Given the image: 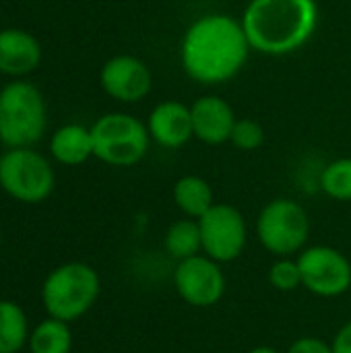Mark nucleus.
Here are the masks:
<instances>
[{"instance_id":"1","label":"nucleus","mask_w":351,"mask_h":353,"mask_svg":"<svg viewBox=\"0 0 351 353\" xmlns=\"http://www.w3.org/2000/svg\"><path fill=\"white\" fill-rule=\"evenodd\" d=\"M250 43L240 21L230 14H205L184 33L180 60L184 72L203 85L234 79L248 60Z\"/></svg>"},{"instance_id":"2","label":"nucleus","mask_w":351,"mask_h":353,"mask_svg":"<svg viewBox=\"0 0 351 353\" xmlns=\"http://www.w3.org/2000/svg\"><path fill=\"white\" fill-rule=\"evenodd\" d=\"M242 27L252 50L285 56L300 50L317 31V0H250Z\"/></svg>"},{"instance_id":"3","label":"nucleus","mask_w":351,"mask_h":353,"mask_svg":"<svg viewBox=\"0 0 351 353\" xmlns=\"http://www.w3.org/2000/svg\"><path fill=\"white\" fill-rule=\"evenodd\" d=\"M101 279L87 263H64L48 273L41 283V304L48 316L74 323L97 302Z\"/></svg>"},{"instance_id":"4","label":"nucleus","mask_w":351,"mask_h":353,"mask_svg":"<svg viewBox=\"0 0 351 353\" xmlns=\"http://www.w3.org/2000/svg\"><path fill=\"white\" fill-rule=\"evenodd\" d=\"M46 126V99L33 83L14 79L0 89V143L6 149L33 147Z\"/></svg>"},{"instance_id":"5","label":"nucleus","mask_w":351,"mask_h":353,"mask_svg":"<svg viewBox=\"0 0 351 353\" xmlns=\"http://www.w3.org/2000/svg\"><path fill=\"white\" fill-rule=\"evenodd\" d=\"M91 139L93 157L114 168H130L147 155L151 134L134 116L112 112L93 122Z\"/></svg>"},{"instance_id":"6","label":"nucleus","mask_w":351,"mask_h":353,"mask_svg":"<svg viewBox=\"0 0 351 353\" xmlns=\"http://www.w3.org/2000/svg\"><path fill=\"white\" fill-rule=\"evenodd\" d=\"M56 184L50 161L31 147L6 149L0 155V188L25 205L43 203Z\"/></svg>"},{"instance_id":"7","label":"nucleus","mask_w":351,"mask_h":353,"mask_svg":"<svg viewBox=\"0 0 351 353\" xmlns=\"http://www.w3.org/2000/svg\"><path fill=\"white\" fill-rule=\"evenodd\" d=\"M310 236V219L304 207L292 199L267 203L257 219L261 246L275 256H292L304 250Z\"/></svg>"},{"instance_id":"8","label":"nucleus","mask_w":351,"mask_h":353,"mask_svg":"<svg viewBox=\"0 0 351 353\" xmlns=\"http://www.w3.org/2000/svg\"><path fill=\"white\" fill-rule=\"evenodd\" d=\"M201 238H203V254L217 263L236 261L248 240V228L244 215L228 203H215L201 219Z\"/></svg>"},{"instance_id":"9","label":"nucleus","mask_w":351,"mask_h":353,"mask_svg":"<svg viewBox=\"0 0 351 353\" xmlns=\"http://www.w3.org/2000/svg\"><path fill=\"white\" fill-rule=\"evenodd\" d=\"M302 273V288L319 298H339L351 288L350 259L331 246H310L296 259Z\"/></svg>"},{"instance_id":"10","label":"nucleus","mask_w":351,"mask_h":353,"mask_svg":"<svg viewBox=\"0 0 351 353\" xmlns=\"http://www.w3.org/2000/svg\"><path fill=\"white\" fill-rule=\"evenodd\" d=\"M174 288L188 306L211 308L223 298L228 281L221 271V263L207 254H197L176 265Z\"/></svg>"},{"instance_id":"11","label":"nucleus","mask_w":351,"mask_h":353,"mask_svg":"<svg viewBox=\"0 0 351 353\" xmlns=\"http://www.w3.org/2000/svg\"><path fill=\"white\" fill-rule=\"evenodd\" d=\"M99 83L112 99L122 103H137L151 93L153 77L141 58L120 54L101 66Z\"/></svg>"},{"instance_id":"12","label":"nucleus","mask_w":351,"mask_h":353,"mask_svg":"<svg viewBox=\"0 0 351 353\" xmlns=\"http://www.w3.org/2000/svg\"><path fill=\"white\" fill-rule=\"evenodd\" d=\"M43 58L39 39L19 27L0 29V74L23 79L31 74Z\"/></svg>"},{"instance_id":"13","label":"nucleus","mask_w":351,"mask_h":353,"mask_svg":"<svg viewBox=\"0 0 351 353\" xmlns=\"http://www.w3.org/2000/svg\"><path fill=\"white\" fill-rule=\"evenodd\" d=\"M147 130L151 141L166 149H178L186 145L192 137V114L180 101H163L153 108L147 120Z\"/></svg>"},{"instance_id":"14","label":"nucleus","mask_w":351,"mask_h":353,"mask_svg":"<svg viewBox=\"0 0 351 353\" xmlns=\"http://www.w3.org/2000/svg\"><path fill=\"white\" fill-rule=\"evenodd\" d=\"M190 114L192 130L199 141L205 145H221L230 141L236 116L225 99L217 95H205L190 105Z\"/></svg>"},{"instance_id":"15","label":"nucleus","mask_w":351,"mask_h":353,"mask_svg":"<svg viewBox=\"0 0 351 353\" xmlns=\"http://www.w3.org/2000/svg\"><path fill=\"white\" fill-rule=\"evenodd\" d=\"M50 155L60 165H81L93 157L91 128L83 124H64L50 139Z\"/></svg>"},{"instance_id":"16","label":"nucleus","mask_w":351,"mask_h":353,"mask_svg":"<svg viewBox=\"0 0 351 353\" xmlns=\"http://www.w3.org/2000/svg\"><path fill=\"white\" fill-rule=\"evenodd\" d=\"M174 203L190 219H201L213 205V188L201 176H182L174 184Z\"/></svg>"},{"instance_id":"17","label":"nucleus","mask_w":351,"mask_h":353,"mask_svg":"<svg viewBox=\"0 0 351 353\" xmlns=\"http://www.w3.org/2000/svg\"><path fill=\"white\" fill-rule=\"evenodd\" d=\"M25 310L10 300H0V353H19L29 341Z\"/></svg>"},{"instance_id":"18","label":"nucleus","mask_w":351,"mask_h":353,"mask_svg":"<svg viewBox=\"0 0 351 353\" xmlns=\"http://www.w3.org/2000/svg\"><path fill=\"white\" fill-rule=\"evenodd\" d=\"M163 246L172 259L178 263L190 256H197L203 252V238H201V225L199 219H178L174 221L163 238Z\"/></svg>"},{"instance_id":"19","label":"nucleus","mask_w":351,"mask_h":353,"mask_svg":"<svg viewBox=\"0 0 351 353\" xmlns=\"http://www.w3.org/2000/svg\"><path fill=\"white\" fill-rule=\"evenodd\" d=\"M31 353H70L72 352V331L70 323L48 316L29 335Z\"/></svg>"},{"instance_id":"20","label":"nucleus","mask_w":351,"mask_h":353,"mask_svg":"<svg viewBox=\"0 0 351 353\" xmlns=\"http://www.w3.org/2000/svg\"><path fill=\"white\" fill-rule=\"evenodd\" d=\"M321 188L333 201H351V157L335 159L323 170Z\"/></svg>"},{"instance_id":"21","label":"nucleus","mask_w":351,"mask_h":353,"mask_svg":"<svg viewBox=\"0 0 351 353\" xmlns=\"http://www.w3.org/2000/svg\"><path fill=\"white\" fill-rule=\"evenodd\" d=\"M269 283L277 292H285V294L296 292L302 285V273H300L298 261H292L285 256L275 261L269 269Z\"/></svg>"},{"instance_id":"22","label":"nucleus","mask_w":351,"mask_h":353,"mask_svg":"<svg viewBox=\"0 0 351 353\" xmlns=\"http://www.w3.org/2000/svg\"><path fill=\"white\" fill-rule=\"evenodd\" d=\"M230 141L234 143V147L242 151H254L265 143V128L257 120H250V118L236 120Z\"/></svg>"},{"instance_id":"23","label":"nucleus","mask_w":351,"mask_h":353,"mask_svg":"<svg viewBox=\"0 0 351 353\" xmlns=\"http://www.w3.org/2000/svg\"><path fill=\"white\" fill-rule=\"evenodd\" d=\"M288 353H333V345L319 337H300L290 345Z\"/></svg>"},{"instance_id":"24","label":"nucleus","mask_w":351,"mask_h":353,"mask_svg":"<svg viewBox=\"0 0 351 353\" xmlns=\"http://www.w3.org/2000/svg\"><path fill=\"white\" fill-rule=\"evenodd\" d=\"M333 353H351V321H348L333 339Z\"/></svg>"},{"instance_id":"25","label":"nucleus","mask_w":351,"mask_h":353,"mask_svg":"<svg viewBox=\"0 0 351 353\" xmlns=\"http://www.w3.org/2000/svg\"><path fill=\"white\" fill-rule=\"evenodd\" d=\"M248 353H279L275 347H269V345H259V347H252Z\"/></svg>"}]
</instances>
